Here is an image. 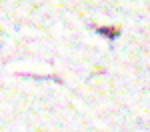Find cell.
<instances>
[{"instance_id": "6da1fadb", "label": "cell", "mask_w": 150, "mask_h": 132, "mask_svg": "<svg viewBox=\"0 0 150 132\" xmlns=\"http://www.w3.org/2000/svg\"><path fill=\"white\" fill-rule=\"evenodd\" d=\"M96 32H98L100 36H104V38H108V40L112 42V40H116V38L120 36V28H118V26H114V28H112V26H98Z\"/></svg>"}]
</instances>
